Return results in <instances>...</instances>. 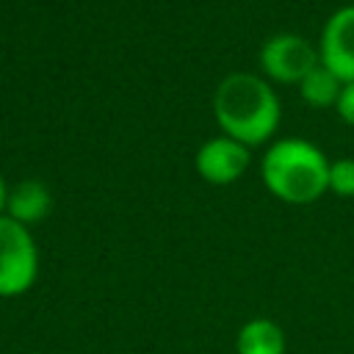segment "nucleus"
<instances>
[{"label":"nucleus","instance_id":"f257e3e1","mask_svg":"<svg viewBox=\"0 0 354 354\" xmlns=\"http://www.w3.org/2000/svg\"><path fill=\"white\" fill-rule=\"evenodd\" d=\"M213 113L221 133L246 147L266 144L282 119L277 91L252 72H232L216 86Z\"/></svg>","mask_w":354,"mask_h":354},{"label":"nucleus","instance_id":"f03ea898","mask_svg":"<svg viewBox=\"0 0 354 354\" xmlns=\"http://www.w3.org/2000/svg\"><path fill=\"white\" fill-rule=\"evenodd\" d=\"M266 188L288 205H313L329 191V160L304 138H279L263 155Z\"/></svg>","mask_w":354,"mask_h":354},{"label":"nucleus","instance_id":"7ed1b4c3","mask_svg":"<svg viewBox=\"0 0 354 354\" xmlns=\"http://www.w3.org/2000/svg\"><path fill=\"white\" fill-rule=\"evenodd\" d=\"M39 277V249L30 227L0 216V299L22 296Z\"/></svg>","mask_w":354,"mask_h":354},{"label":"nucleus","instance_id":"20e7f679","mask_svg":"<svg viewBox=\"0 0 354 354\" xmlns=\"http://www.w3.org/2000/svg\"><path fill=\"white\" fill-rule=\"evenodd\" d=\"M318 64V47H313L304 36L296 33H277L266 39L260 50V66L277 83H301V77Z\"/></svg>","mask_w":354,"mask_h":354},{"label":"nucleus","instance_id":"39448f33","mask_svg":"<svg viewBox=\"0 0 354 354\" xmlns=\"http://www.w3.org/2000/svg\"><path fill=\"white\" fill-rule=\"evenodd\" d=\"M196 171L205 183L210 185H230L238 177H243V171L252 163L249 147L230 138V136H213L207 138L199 149H196Z\"/></svg>","mask_w":354,"mask_h":354},{"label":"nucleus","instance_id":"423d86ee","mask_svg":"<svg viewBox=\"0 0 354 354\" xmlns=\"http://www.w3.org/2000/svg\"><path fill=\"white\" fill-rule=\"evenodd\" d=\"M318 58L343 83H354V3L337 8L326 19L318 41Z\"/></svg>","mask_w":354,"mask_h":354},{"label":"nucleus","instance_id":"0eeeda50","mask_svg":"<svg viewBox=\"0 0 354 354\" xmlns=\"http://www.w3.org/2000/svg\"><path fill=\"white\" fill-rule=\"evenodd\" d=\"M53 207V196L47 191L44 183L39 180H22L14 188H8V199H6V216L30 227L39 224L41 218H47Z\"/></svg>","mask_w":354,"mask_h":354},{"label":"nucleus","instance_id":"6e6552de","mask_svg":"<svg viewBox=\"0 0 354 354\" xmlns=\"http://www.w3.org/2000/svg\"><path fill=\"white\" fill-rule=\"evenodd\" d=\"M235 354H285V332L271 318H249L235 335Z\"/></svg>","mask_w":354,"mask_h":354},{"label":"nucleus","instance_id":"1a4fd4ad","mask_svg":"<svg viewBox=\"0 0 354 354\" xmlns=\"http://www.w3.org/2000/svg\"><path fill=\"white\" fill-rule=\"evenodd\" d=\"M343 91V80L329 72L324 64H318L313 72H307L299 83V94L304 102L315 105V108H329V105H337V97Z\"/></svg>","mask_w":354,"mask_h":354},{"label":"nucleus","instance_id":"9d476101","mask_svg":"<svg viewBox=\"0 0 354 354\" xmlns=\"http://www.w3.org/2000/svg\"><path fill=\"white\" fill-rule=\"evenodd\" d=\"M329 191L337 196H354V158L329 160Z\"/></svg>","mask_w":354,"mask_h":354},{"label":"nucleus","instance_id":"9b49d317","mask_svg":"<svg viewBox=\"0 0 354 354\" xmlns=\"http://www.w3.org/2000/svg\"><path fill=\"white\" fill-rule=\"evenodd\" d=\"M337 116L354 127V83H343V91L337 97V105H335Z\"/></svg>","mask_w":354,"mask_h":354},{"label":"nucleus","instance_id":"f8f14e48","mask_svg":"<svg viewBox=\"0 0 354 354\" xmlns=\"http://www.w3.org/2000/svg\"><path fill=\"white\" fill-rule=\"evenodd\" d=\"M6 199H8V185H6V180L0 174V216L6 213Z\"/></svg>","mask_w":354,"mask_h":354}]
</instances>
